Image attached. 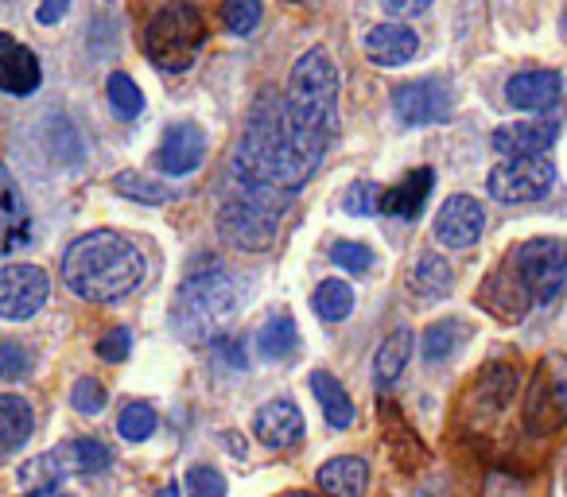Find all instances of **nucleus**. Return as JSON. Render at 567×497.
<instances>
[{"instance_id":"f257e3e1","label":"nucleus","mask_w":567,"mask_h":497,"mask_svg":"<svg viewBox=\"0 0 567 497\" xmlns=\"http://www.w3.org/2000/svg\"><path fill=\"white\" fill-rule=\"evenodd\" d=\"M63 280L86 303H117L144 280V257L113 229H90L63 253Z\"/></svg>"},{"instance_id":"f03ea898","label":"nucleus","mask_w":567,"mask_h":497,"mask_svg":"<svg viewBox=\"0 0 567 497\" xmlns=\"http://www.w3.org/2000/svg\"><path fill=\"white\" fill-rule=\"evenodd\" d=\"M245 288L218 257H198L187 265V280L179 284L172 303V327L187 342H214L221 327L237 315Z\"/></svg>"},{"instance_id":"7ed1b4c3","label":"nucleus","mask_w":567,"mask_h":497,"mask_svg":"<svg viewBox=\"0 0 567 497\" xmlns=\"http://www.w3.org/2000/svg\"><path fill=\"white\" fill-rule=\"evenodd\" d=\"M494 280L502 284V296H517L513 308H544L567 288V241L533 237L517 245Z\"/></svg>"},{"instance_id":"20e7f679","label":"nucleus","mask_w":567,"mask_h":497,"mask_svg":"<svg viewBox=\"0 0 567 497\" xmlns=\"http://www.w3.org/2000/svg\"><path fill=\"white\" fill-rule=\"evenodd\" d=\"M284 110L300 128L311 136L331 144L339 133V71H334L331 55L323 48L308 51L300 63L292 66L288 79V94H284Z\"/></svg>"},{"instance_id":"39448f33","label":"nucleus","mask_w":567,"mask_h":497,"mask_svg":"<svg viewBox=\"0 0 567 497\" xmlns=\"http://www.w3.org/2000/svg\"><path fill=\"white\" fill-rule=\"evenodd\" d=\"M288 198L284 190L272 187H252V183H226V195L218 206V229L229 245L237 249H249L260 253L276 241L280 234V218L288 210Z\"/></svg>"},{"instance_id":"423d86ee","label":"nucleus","mask_w":567,"mask_h":497,"mask_svg":"<svg viewBox=\"0 0 567 497\" xmlns=\"http://www.w3.org/2000/svg\"><path fill=\"white\" fill-rule=\"evenodd\" d=\"M206 43V24L190 4H167L144 32V51L159 71H187Z\"/></svg>"},{"instance_id":"0eeeda50","label":"nucleus","mask_w":567,"mask_h":497,"mask_svg":"<svg viewBox=\"0 0 567 497\" xmlns=\"http://www.w3.org/2000/svg\"><path fill=\"white\" fill-rule=\"evenodd\" d=\"M551 187H556V164H551L548 156L505 159L486 179L489 198H497V203H505V206L536 203V198H544Z\"/></svg>"},{"instance_id":"6e6552de","label":"nucleus","mask_w":567,"mask_h":497,"mask_svg":"<svg viewBox=\"0 0 567 497\" xmlns=\"http://www.w3.org/2000/svg\"><path fill=\"white\" fill-rule=\"evenodd\" d=\"M451 110H455V94H451L447 79H412L396 86L393 94L396 121L409 128L440 125V121L451 117Z\"/></svg>"},{"instance_id":"1a4fd4ad","label":"nucleus","mask_w":567,"mask_h":497,"mask_svg":"<svg viewBox=\"0 0 567 497\" xmlns=\"http://www.w3.org/2000/svg\"><path fill=\"white\" fill-rule=\"evenodd\" d=\"M51 300V280L35 265H4L0 269V319L24 323L40 315Z\"/></svg>"},{"instance_id":"9d476101","label":"nucleus","mask_w":567,"mask_h":497,"mask_svg":"<svg viewBox=\"0 0 567 497\" xmlns=\"http://www.w3.org/2000/svg\"><path fill=\"white\" fill-rule=\"evenodd\" d=\"M482 229H486V210L471 195H451L435 214V241L443 249H471L478 245Z\"/></svg>"},{"instance_id":"9b49d317","label":"nucleus","mask_w":567,"mask_h":497,"mask_svg":"<svg viewBox=\"0 0 567 497\" xmlns=\"http://www.w3.org/2000/svg\"><path fill=\"white\" fill-rule=\"evenodd\" d=\"M206 159V133L198 125H167L164 136H159V148H156V167L172 179H183V175L198 172Z\"/></svg>"},{"instance_id":"f8f14e48","label":"nucleus","mask_w":567,"mask_h":497,"mask_svg":"<svg viewBox=\"0 0 567 497\" xmlns=\"http://www.w3.org/2000/svg\"><path fill=\"white\" fill-rule=\"evenodd\" d=\"M556 141H559L556 121H513V125L494 128V136H489L497 156H509V159L544 156Z\"/></svg>"},{"instance_id":"ddd939ff","label":"nucleus","mask_w":567,"mask_h":497,"mask_svg":"<svg viewBox=\"0 0 567 497\" xmlns=\"http://www.w3.org/2000/svg\"><path fill=\"white\" fill-rule=\"evenodd\" d=\"M43 82V66L24 43H17L9 32H0V90L12 97L35 94Z\"/></svg>"},{"instance_id":"4468645a","label":"nucleus","mask_w":567,"mask_h":497,"mask_svg":"<svg viewBox=\"0 0 567 497\" xmlns=\"http://www.w3.org/2000/svg\"><path fill=\"white\" fill-rule=\"evenodd\" d=\"M564 94V79L556 71H520L505 82V97H509L513 110L525 113H544L559 102Z\"/></svg>"},{"instance_id":"2eb2a0df","label":"nucleus","mask_w":567,"mask_h":497,"mask_svg":"<svg viewBox=\"0 0 567 497\" xmlns=\"http://www.w3.org/2000/svg\"><path fill=\"white\" fill-rule=\"evenodd\" d=\"M252 435L272 451L292 447L303 435V412L296 408L292 401H268L265 408L252 416Z\"/></svg>"},{"instance_id":"dca6fc26","label":"nucleus","mask_w":567,"mask_h":497,"mask_svg":"<svg viewBox=\"0 0 567 497\" xmlns=\"http://www.w3.org/2000/svg\"><path fill=\"white\" fill-rule=\"evenodd\" d=\"M362 48H365V55H370V63L393 71V66L412 63V55L420 51V40L409 24H378L365 32Z\"/></svg>"},{"instance_id":"f3484780","label":"nucleus","mask_w":567,"mask_h":497,"mask_svg":"<svg viewBox=\"0 0 567 497\" xmlns=\"http://www.w3.org/2000/svg\"><path fill=\"white\" fill-rule=\"evenodd\" d=\"M432 167H420V172H412L404 183H396V187H389L385 195L378 198V210L389 214V218H416L420 210H424L427 195H432Z\"/></svg>"},{"instance_id":"a211bd4d","label":"nucleus","mask_w":567,"mask_h":497,"mask_svg":"<svg viewBox=\"0 0 567 497\" xmlns=\"http://www.w3.org/2000/svg\"><path fill=\"white\" fill-rule=\"evenodd\" d=\"M370 486V466L358 455H339L319 466V489L327 497H365Z\"/></svg>"},{"instance_id":"6ab92c4d","label":"nucleus","mask_w":567,"mask_h":497,"mask_svg":"<svg viewBox=\"0 0 567 497\" xmlns=\"http://www.w3.org/2000/svg\"><path fill=\"white\" fill-rule=\"evenodd\" d=\"M551 404L556 420L564 424L567 420V358L564 354H551L544 358V370H540V389L533 393V404H528V416H540L544 408Z\"/></svg>"},{"instance_id":"aec40b11","label":"nucleus","mask_w":567,"mask_h":497,"mask_svg":"<svg viewBox=\"0 0 567 497\" xmlns=\"http://www.w3.org/2000/svg\"><path fill=\"white\" fill-rule=\"evenodd\" d=\"M311 393H316V401L323 404V416H327V424H331V427L347 432V427L354 424V401H350L347 385H342L334 373H327V370L311 373Z\"/></svg>"},{"instance_id":"412c9836","label":"nucleus","mask_w":567,"mask_h":497,"mask_svg":"<svg viewBox=\"0 0 567 497\" xmlns=\"http://www.w3.org/2000/svg\"><path fill=\"white\" fill-rule=\"evenodd\" d=\"M412 331L409 327H401V331H393L385 342H381L378 358H373V385L378 389H393L396 381H401V373L409 370V358H412Z\"/></svg>"},{"instance_id":"4be33fe9","label":"nucleus","mask_w":567,"mask_h":497,"mask_svg":"<svg viewBox=\"0 0 567 497\" xmlns=\"http://www.w3.org/2000/svg\"><path fill=\"white\" fill-rule=\"evenodd\" d=\"M32 404L24 396H0V458L24 447L28 435H32Z\"/></svg>"},{"instance_id":"5701e85b","label":"nucleus","mask_w":567,"mask_h":497,"mask_svg":"<svg viewBox=\"0 0 567 497\" xmlns=\"http://www.w3.org/2000/svg\"><path fill=\"white\" fill-rule=\"evenodd\" d=\"M300 350V327L288 311L272 315L265 327L257 331V354L268 358V362H284V358H292Z\"/></svg>"},{"instance_id":"b1692460","label":"nucleus","mask_w":567,"mask_h":497,"mask_svg":"<svg viewBox=\"0 0 567 497\" xmlns=\"http://www.w3.org/2000/svg\"><path fill=\"white\" fill-rule=\"evenodd\" d=\"M466 334H471V327H466L463 319H440V323H432L424 331V342H420V350H424V362L427 365L447 362V358L466 342Z\"/></svg>"},{"instance_id":"393cba45","label":"nucleus","mask_w":567,"mask_h":497,"mask_svg":"<svg viewBox=\"0 0 567 497\" xmlns=\"http://www.w3.org/2000/svg\"><path fill=\"white\" fill-rule=\"evenodd\" d=\"M55 463H63V470L94 474V470H110L113 451L97 439H74V443H63V447L55 451Z\"/></svg>"},{"instance_id":"a878e982","label":"nucleus","mask_w":567,"mask_h":497,"mask_svg":"<svg viewBox=\"0 0 567 497\" xmlns=\"http://www.w3.org/2000/svg\"><path fill=\"white\" fill-rule=\"evenodd\" d=\"M412 288L420 296H427V300H440V296H447L455 288V272L440 253H424L416 261V269H412Z\"/></svg>"},{"instance_id":"bb28decb","label":"nucleus","mask_w":567,"mask_h":497,"mask_svg":"<svg viewBox=\"0 0 567 497\" xmlns=\"http://www.w3.org/2000/svg\"><path fill=\"white\" fill-rule=\"evenodd\" d=\"M311 303H316V315L323 319V323H342V319H350V311H354V288H350L347 280L331 277L316 288Z\"/></svg>"},{"instance_id":"cd10ccee","label":"nucleus","mask_w":567,"mask_h":497,"mask_svg":"<svg viewBox=\"0 0 567 497\" xmlns=\"http://www.w3.org/2000/svg\"><path fill=\"white\" fill-rule=\"evenodd\" d=\"M117 432H121V439H125V443H144L152 432H156V408H152V404H144V401L125 404V408H121V416H117Z\"/></svg>"},{"instance_id":"c85d7f7f","label":"nucleus","mask_w":567,"mask_h":497,"mask_svg":"<svg viewBox=\"0 0 567 497\" xmlns=\"http://www.w3.org/2000/svg\"><path fill=\"white\" fill-rule=\"evenodd\" d=\"M113 187H117V195L136 198V203H148V206H159L172 198V190H164L159 183L144 179V175H136V172H121L117 179H113Z\"/></svg>"},{"instance_id":"c756f323","label":"nucleus","mask_w":567,"mask_h":497,"mask_svg":"<svg viewBox=\"0 0 567 497\" xmlns=\"http://www.w3.org/2000/svg\"><path fill=\"white\" fill-rule=\"evenodd\" d=\"M110 105H113V113H117V117H136V113L144 110V94H141V86H136L133 79H128V74H113L110 79Z\"/></svg>"},{"instance_id":"7c9ffc66","label":"nucleus","mask_w":567,"mask_h":497,"mask_svg":"<svg viewBox=\"0 0 567 497\" xmlns=\"http://www.w3.org/2000/svg\"><path fill=\"white\" fill-rule=\"evenodd\" d=\"M221 24L234 35H252V28L260 24V0H226Z\"/></svg>"},{"instance_id":"2f4dec72","label":"nucleus","mask_w":567,"mask_h":497,"mask_svg":"<svg viewBox=\"0 0 567 497\" xmlns=\"http://www.w3.org/2000/svg\"><path fill=\"white\" fill-rule=\"evenodd\" d=\"M331 261L339 269H347L350 277H362V272L373 269V249H365L362 241H339L331 249Z\"/></svg>"},{"instance_id":"473e14b6","label":"nucleus","mask_w":567,"mask_h":497,"mask_svg":"<svg viewBox=\"0 0 567 497\" xmlns=\"http://www.w3.org/2000/svg\"><path fill=\"white\" fill-rule=\"evenodd\" d=\"M183 489H187V497H226V478L214 466H190Z\"/></svg>"},{"instance_id":"72a5a7b5","label":"nucleus","mask_w":567,"mask_h":497,"mask_svg":"<svg viewBox=\"0 0 567 497\" xmlns=\"http://www.w3.org/2000/svg\"><path fill=\"white\" fill-rule=\"evenodd\" d=\"M71 404H74V412H82V416H97V412L105 408V389L97 385V377H82V381H74V389H71Z\"/></svg>"},{"instance_id":"f704fd0d","label":"nucleus","mask_w":567,"mask_h":497,"mask_svg":"<svg viewBox=\"0 0 567 497\" xmlns=\"http://www.w3.org/2000/svg\"><path fill=\"white\" fill-rule=\"evenodd\" d=\"M128 350H133V334H128V327H113V331L97 342V358H102V362H110V365L125 362Z\"/></svg>"},{"instance_id":"c9c22d12","label":"nucleus","mask_w":567,"mask_h":497,"mask_svg":"<svg viewBox=\"0 0 567 497\" xmlns=\"http://www.w3.org/2000/svg\"><path fill=\"white\" fill-rule=\"evenodd\" d=\"M378 187L373 183H354V187L347 190V214H354V218H370L373 210H378Z\"/></svg>"},{"instance_id":"e433bc0d","label":"nucleus","mask_w":567,"mask_h":497,"mask_svg":"<svg viewBox=\"0 0 567 497\" xmlns=\"http://www.w3.org/2000/svg\"><path fill=\"white\" fill-rule=\"evenodd\" d=\"M0 370H4V377H24L28 373V354L17 342H4V350H0Z\"/></svg>"},{"instance_id":"4c0bfd02","label":"nucleus","mask_w":567,"mask_h":497,"mask_svg":"<svg viewBox=\"0 0 567 497\" xmlns=\"http://www.w3.org/2000/svg\"><path fill=\"white\" fill-rule=\"evenodd\" d=\"M432 9V0H385V12L396 20H412V17H424Z\"/></svg>"},{"instance_id":"58836bf2","label":"nucleus","mask_w":567,"mask_h":497,"mask_svg":"<svg viewBox=\"0 0 567 497\" xmlns=\"http://www.w3.org/2000/svg\"><path fill=\"white\" fill-rule=\"evenodd\" d=\"M214 354H218L221 365H234V370H245V354H241V342H229V339H214Z\"/></svg>"},{"instance_id":"ea45409f","label":"nucleus","mask_w":567,"mask_h":497,"mask_svg":"<svg viewBox=\"0 0 567 497\" xmlns=\"http://www.w3.org/2000/svg\"><path fill=\"white\" fill-rule=\"evenodd\" d=\"M66 12H71V0H43L40 9H35V20H40L43 28H51V24H59Z\"/></svg>"},{"instance_id":"a19ab883","label":"nucleus","mask_w":567,"mask_h":497,"mask_svg":"<svg viewBox=\"0 0 567 497\" xmlns=\"http://www.w3.org/2000/svg\"><path fill=\"white\" fill-rule=\"evenodd\" d=\"M28 497H71V494H59V489H35V494Z\"/></svg>"},{"instance_id":"79ce46f5","label":"nucleus","mask_w":567,"mask_h":497,"mask_svg":"<svg viewBox=\"0 0 567 497\" xmlns=\"http://www.w3.org/2000/svg\"><path fill=\"white\" fill-rule=\"evenodd\" d=\"M564 35H567V12H564Z\"/></svg>"},{"instance_id":"37998d69","label":"nucleus","mask_w":567,"mask_h":497,"mask_svg":"<svg viewBox=\"0 0 567 497\" xmlns=\"http://www.w3.org/2000/svg\"><path fill=\"white\" fill-rule=\"evenodd\" d=\"M288 497H311V494H288Z\"/></svg>"},{"instance_id":"c03bdc74","label":"nucleus","mask_w":567,"mask_h":497,"mask_svg":"<svg viewBox=\"0 0 567 497\" xmlns=\"http://www.w3.org/2000/svg\"><path fill=\"white\" fill-rule=\"evenodd\" d=\"M292 4H308V0H292Z\"/></svg>"},{"instance_id":"a18cd8bd","label":"nucleus","mask_w":567,"mask_h":497,"mask_svg":"<svg viewBox=\"0 0 567 497\" xmlns=\"http://www.w3.org/2000/svg\"><path fill=\"white\" fill-rule=\"evenodd\" d=\"M0 377H4V370H0Z\"/></svg>"}]
</instances>
